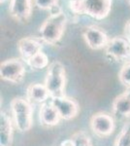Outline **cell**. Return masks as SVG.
Masks as SVG:
<instances>
[{"instance_id":"10","label":"cell","mask_w":130,"mask_h":146,"mask_svg":"<svg viewBox=\"0 0 130 146\" xmlns=\"http://www.w3.org/2000/svg\"><path fill=\"white\" fill-rule=\"evenodd\" d=\"M42 48H43V41L41 38H37V37H24L20 39L18 42V53L25 62L39 52H41Z\"/></svg>"},{"instance_id":"8","label":"cell","mask_w":130,"mask_h":146,"mask_svg":"<svg viewBox=\"0 0 130 146\" xmlns=\"http://www.w3.org/2000/svg\"><path fill=\"white\" fill-rule=\"evenodd\" d=\"M51 103L58 112L60 118L63 120H72L79 113V105L73 98L67 96H55L51 98Z\"/></svg>"},{"instance_id":"6","label":"cell","mask_w":130,"mask_h":146,"mask_svg":"<svg viewBox=\"0 0 130 146\" xmlns=\"http://www.w3.org/2000/svg\"><path fill=\"white\" fill-rule=\"evenodd\" d=\"M82 15L95 20L107 18L112 9V0H81Z\"/></svg>"},{"instance_id":"1","label":"cell","mask_w":130,"mask_h":146,"mask_svg":"<svg viewBox=\"0 0 130 146\" xmlns=\"http://www.w3.org/2000/svg\"><path fill=\"white\" fill-rule=\"evenodd\" d=\"M66 23L67 17L65 13L56 6L55 11L51 10L49 16L40 27V38L49 45H55L64 34Z\"/></svg>"},{"instance_id":"11","label":"cell","mask_w":130,"mask_h":146,"mask_svg":"<svg viewBox=\"0 0 130 146\" xmlns=\"http://www.w3.org/2000/svg\"><path fill=\"white\" fill-rule=\"evenodd\" d=\"M32 11V0H10L9 12L16 22L27 23Z\"/></svg>"},{"instance_id":"13","label":"cell","mask_w":130,"mask_h":146,"mask_svg":"<svg viewBox=\"0 0 130 146\" xmlns=\"http://www.w3.org/2000/svg\"><path fill=\"white\" fill-rule=\"evenodd\" d=\"M13 142V123L8 113L0 114V146H11Z\"/></svg>"},{"instance_id":"21","label":"cell","mask_w":130,"mask_h":146,"mask_svg":"<svg viewBox=\"0 0 130 146\" xmlns=\"http://www.w3.org/2000/svg\"><path fill=\"white\" fill-rule=\"evenodd\" d=\"M125 32H126L127 37L130 38V20L126 23V25H125Z\"/></svg>"},{"instance_id":"2","label":"cell","mask_w":130,"mask_h":146,"mask_svg":"<svg viewBox=\"0 0 130 146\" xmlns=\"http://www.w3.org/2000/svg\"><path fill=\"white\" fill-rule=\"evenodd\" d=\"M45 86L48 89L49 96H64L66 86V70L64 65L58 60L49 63L47 71Z\"/></svg>"},{"instance_id":"14","label":"cell","mask_w":130,"mask_h":146,"mask_svg":"<svg viewBox=\"0 0 130 146\" xmlns=\"http://www.w3.org/2000/svg\"><path fill=\"white\" fill-rule=\"evenodd\" d=\"M40 121L44 126L47 127H54L58 125L60 121V116L54 106L49 103H44L40 108L39 112Z\"/></svg>"},{"instance_id":"5","label":"cell","mask_w":130,"mask_h":146,"mask_svg":"<svg viewBox=\"0 0 130 146\" xmlns=\"http://www.w3.org/2000/svg\"><path fill=\"white\" fill-rule=\"evenodd\" d=\"M106 55L115 62L130 60V40L127 37L115 36L109 40L105 48Z\"/></svg>"},{"instance_id":"19","label":"cell","mask_w":130,"mask_h":146,"mask_svg":"<svg viewBox=\"0 0 130 146\" xmlns=\"http://www.w3.org/2000/svg\"><path fill=\"white\" fill-rule=\"evenodd\" d=\"M119 79L120 83L126 88L130 87V62L125 63L119 73Z\"/></svg>"},{"instance_id":"22","label":"cell","mask_w":130,"mask_h":146,"mask_svg":"<svg viewBox=\"0 0 130 146\" xmlns=\"http://www.w3.org/2000/svg\"><path fill=\"white\" fill-rule=\"evenodd\" d=\"M127 1H128V3H129V5H130V0H127Z\"/></svg>"},{"instance_id":"4","label":"cell","mask_w":130,"mask_h":146,"mask_svg":"<svg viewBox=\"0 0 130 146\" xmlns=\"http://www.w3.org/2000/svg\"><path fill=\"white\" fill-rule=\"evenodd\" d=\"M24 62L20 58H9L0 64V78L3 81L18 84L25 76Z\"/></svg>"},{"instance_id":"17","label":"cell","mask_w":130,"mask_h":146,"mask_svg":"<svg viewBox=\"0 0 130 146\" xmlns=\"http://www.w3.org/2000/svg\"><path fill=\"white\" fill-rule=\"evenodd\" d=\"M114 146H130V123L123 126L115 141Z\"/></svg>"},{"instance_id":"9","label":"cell","mask_w":130,"mask_h":146,"mask_svg":"<svg viewBox=\"0 0 130 146\" xmlns=\"http://www.w3.org/2000/svg\"><path fill=\"white\" fill-rule=\"evenodd\" d=\"M82 36L86 45L92 50H100V49L106 48L110 40L103 29L94 25L84 28Z\"/></svg>"},{"instance_id":"12","label":"cell","mask_w":130,"mask_h":146,"mask_svg":"<svg viewBox=\"0 0 130 146\" xmlns=\"http://www.w3.org/2000/svg\"><path fill=\"white\" fill-rule=\"evenodd\" d=\"M113 112L119 118L130 117V87L115 98L113 102Z\"/></svg>"},{"instance_id":"15","label":"cell","mask_w":130,"mask_h":146,"mask_svg":"<svg viewBox=\"0 0 130 146\" xmlns=\"http://www.w3.org/2000/svg\"><path fill=\"white\" fill-rule=\"evenodd\" d=\"M26 96H27V100L30 102H35V103H43L49 98H51L48 92V89L46 88L45 84H39V83L30 84L27 87Z\"/></svg>"},{"instance_id":"7","label":"cell","mask_w":130,"mask_h":146,"mask_svg":"<svg viewBox=\"0 0 130 146\" xmlns=\"http://www.w3.org/2000/svg\"><path fill=\"white\" fill-rule=\"evenodd\" d=\"M90 128L96 135L101 137L109 136L115 129L114 118L108 113H95L90 118Z\"/></svg>"},{"instance_id":"3","label":"cell","mask_w":130,"mask_h":146,"mask_svg":"<svg viewBox=\"0 0 130 146\" xmlns=\"http://www.w3.org/2000/svg\"><path fill=\"white\" fill-rule=\"evenodd\" d=\"M11 111L16 129L20 133L28 131L32 127V106L30 101L16 98L11 101Z\"/></svg>"},{"instance_id":"20","label":"cell","mask_w":130,"mask_h":146,"mask_svg":"<svg viewBox=\"0 0 130 146\" xmlns=\"http://www.w3.org/2000/svg\"><path fill=\"white\" fill-rule=\"evenodd\" d=\"M58 0H34L35 5L42 10H49L57 6Z\"/></svg>"},{"instance_id":"16","label":"cell","mask_w":130,"mask_h":146,"mask_svg":"<svg viewBox=\"0 0 130 146\" xmlns=\"http://www.w3.org/2000/svg\"><path fill=\"white\" fill-rule=\"evenodd\" d=\"M26 64L29 67H31L32 69L40 70L46 68L49 66V58L43 51L39 52L38 54H36L34 56H32L29 60L26 62Z\"/></svg>"},{"instance_id":"18","label":"cell","mask_w":130,"mask_h":146,"mask_svg":"<svg viewBox=\"0 0 130 146\" xmlns=\"http://www.w3.org/2000/svg\"><path fill=\"white\" fill-rule=\"evenodd\" d=\"M71 139L74 146H93L89 136L84 131H77L72 135Z\"/></svg>"}]
</instances>
